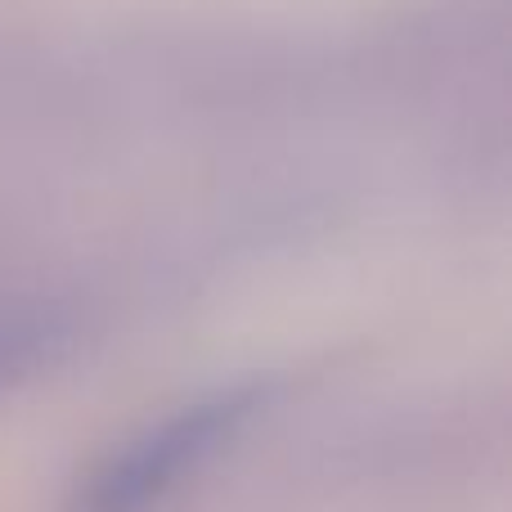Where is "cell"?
I'll return each mask as SVG.
<instances>
[{
	"label": "cell",
	"mask_w": 512,
	"mask_h": 512,
	"mask_svg": "<svg viewBox=\"0 0 512 512\" xmlns=\"http://www.w3.org/2000/svg\"><path fill=\"white\" fill-rule=\"evenodd\" d=\"M274 382H234L126 436L77 481L68 512H149L171 499L270 405Z\"/></svg>",
	"instance_id": "cell-1"
},
{
	"label": "cell",
	"mask_w": 512,
	"mask_h": 512,
	"mask_svg": "<svg viewBox=\"0 0 512 512\" xmlns=\"http://www.w3.org/2000/svg\"><path fill=\"white\" fill-rule=\"evenodd\" d=\"M68 333H72L68 315L45 310V306H27V310L0 315V396L14 391L18 382L36 378V373L63 351Z\"/></svg>",
	"instance_id": "cell-2"
}]
</instances>
